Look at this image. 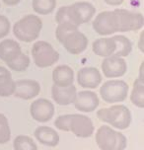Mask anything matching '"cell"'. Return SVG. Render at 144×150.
Segmentation results:
<instances>
[{
  "label": "cell",
  "mask_w": 144,
  "mask_h": 150,
  "mask_svg": "<svg viewBox=\"0 0 144 150\" xmlns=\"http://www.w3.org/2000/svg\"><path fill=\"white\" fill-rule=\"evenodd\" d=\"M55 37L71 54L82 53L87 49L89 42L87 37L81 33L77 27L68 24H58L55 30Z\"/></svg>",
  "instance_id": "6da1fadb"
},
{
  "label": "cell",
  "mask_w": 144,
  "mask_h": 150,
  "mask_svg": "<svg viewBox=\"0 0 144 150\" xmlns=\"http://www.w3.org/2000/svg\"><path fill=\"white\" fill-rule=\"evenodd\" d=\"M42 29V21L37 15H26L13 26L15 38L23 42H32L40 37Z\"/></svg>",
  "instance_id": "7a4b0ae2"
},
{
  "label": "cell",
  "mask_w": 144,
  "mask_h": 150,
  "mask_svg": "<svg viewBox=\"0 0 144 150\" xmlns=\"http://www.w3.org/2000/svg\"><path fill=\"white\" fill-rule=\"evenodd\" d=\"M97 117L101 122L118 129H125L131 124V112L124 105H114L101 109L97 112Z\"/></svg>",
  "instance_id": "3957f363"
},
{
  "label": "cell",
  "mask_w": 144,
  "mask_h": 150,
  "mask_svg": "<svg viewBox=\"0 0 144 150\" xmlns=\"http://www.w3.org/2000/svg\"><path fill=\"white\" fill-rule=\"evenodd\" d=\"M95 140L98 147L102 150H124L127 145L125 135L109 125L99 127L95 134Z\"/></svg>",
  "instance_id": "277c9868"
},
{
  "label": "cell",
  "mask_w": 144,
  "mask_h": 150,
  "mask_svg": "<svg viewBox=\"0 0 144 150\" xmlns=\"http://www.w3.org/2000/svg\"><path fill=\"white\" fill-rule=\"evenodd\" d=\"M32 57L38 67L47 68L52 66L59 60V53L49 42L38 41L32 47Z\"/></svg>",
  "instance_id": "5b68a950"
},
{
  "label": "cell",
  "mask_w": 144,
  "mask_h": 150,
  "mask_svg": "<svg viewBox=\"0 0 144 150\" xmlns=\"http://www.w3.org/2000/svg\"><path fill=\"white\" fill-rule=\"evenodd\" d=\"M128 85L124 80H109L100 88V95L106 103H121L128 95Z\"/></svg>",
  "instance_id": "8992f818"
},
{
  "label": "cell",
  "mask_w": 144,
  "mask_h": 150,
  "mask_svg": "<svg viewBox=\"0 0 144 150\" xmlns=\"http://www.w3.org/2000/svg\"><path fill=\"white\" fill-rule=\"evenodd\" d=\"M118 17V30L119 32L138 31L143 28L144 18L140 13H135L125 9L114 10Z\"/></svg>",
  "instance_id": "52a82bcc"
},
{
  "label": "cell",
  "mask_w": 144,
  "mask_h": 150,
  "mask_svg": "<svg viewBox=\"0 0 144 150\" xmlns=\"http://www.w3.org/2000/svg\"><path fill=\"white\" fill-rule=\"evenodd\" d=\"M92 26L96 33L101 36H109L119 32L118 17L114 10L99 13L94 19Z\"/></svg>",
  "instance_id": "ba28073f"
},
{
  "label": "cell",
  "mask_w": 144,
  "mask_h": 150,
  "mask_svg": "<svg viewBox=\"0 0 144 150\" xmlns=\"http://www.w3.org/2000/svg\"><path fill=\"white\" fill-rule=\"evenodd\" d=\"M55 109L52 101L44 98L35 100L30 106V114L32 117L38 122H47L54 116Z\"/></svg>",
  "instance_id": "9c48e42d"
},
{
  "label": "cell",
  "mask_w": 144,
  "mask_h": 150,
  "mask_svg": "<svg viewBox=\"0 0 144 150\" xmlns=\"http://www.w3.org/2000/svg\"><path fill=\"white\" fill-rule=\"evenodd\" d=\"M69 128V131L80 138H88L94 133V125L92 120L89 117L80 114L70 115Z\"/></svg>",
  "instance_id": "30bf717a"
},
{
  "label": "cell",
  "mask_w": 144,
  "mask_h": 150,
  "mask_svg": "<svg viewBox=\"0 0 144 150\" xmlns=\"http://www.w3.org/2000/svg\"><path fill=\"white\" fill-rule=\"evenodd\" d=\"M127 64L124 57L112 54L102 62V72L107 78H119L126 73Z\"/></svg>",
  "instance_id": "8fae6325"
},
{
  "label": "cell",
  "mask_w": 144,
  "mask_h": 150,
  "mask_svg": "<svg viewBox=\"0 0 144 150\" xmlns=\"http://www.w3.org/2000/svg\"><path fill=\"white\" fill-rule=\"evenodd\" d=\"M41 92V85L36 80L22 79L15 81L13 96L22 100H31L36 98Z\"/></svg>",
  "instance_id": "7c38bea8"
},
{
  "label": "cell",
  "mask_w": 144,
  "mask_h": 150,
  "mask_svg": "<svg viewBox=\"0 0 144 150\" xmlns=\"http://www.w3.org/2000/svg\"><path fill=\"white\" fill-rule=\"evenodd\" d=\"M77 82L85 89H95L102 83V74L96 67H83L77 73Z\"/></svg>",
  "instance_id": "4fadbf2b"
},
{
  "label": "cell",
  "mask_w": 144,
  "mask_h": 150,
  "mask_svg": "<svg viewBox=\"0 0 144 150\" xmlns=\"http://www.w3.org/2000/svg\"><path fill=\"white\" fill-rule=\"evenodd\" d=\"M100 100L98 95L92 91L77 92L73 104L77 111L82 112H91L98 108Z\"/></svg>",
  "instance_id": "5bb4252c"
},
{
  "label": "cell",
  "mask_w": 144,
  "mask_h": 150,
  "mask_svg": "<svg viewBox=\"0 0 144 150\" xmlns=\"http://www.w3.org/2000/svg\"><path fill=\"white\" fill-rule=\"evenodd\" d=\"M77 94V89L73 84L66 87H60L57 85H52V98L54 103L60 106H68L73 104Z\"/></svg>",
  "instance_id": "9a60e30c"
},
{
  "label": "cell",
  "mask_w": 144,
  "mask_h": 150,
  "mask_svg": "<svg viewBox=\"0 0 144 150\" xmlns=\"http://www.w3.org/2000/svg\"><path fill=\"white\" fill-rule=\"evenodd\" d=\"M34 135L37 140L42 145L49 147H55L58 145L60 140L59 134L52 127L41 125L35 129Z\"/></svg>",
  "instance_id": "2e32d148"
},
{
  "label": "cell",
  "mask_w": 144,
  "mask_h": 150,
  "mask_svg": "<svg viewBox=\"0 0 144 150\" xmlns=\"http://www.w3.org/2000/svg\"><path fill=\"white\" fill-rule=\"evenodd\" d=\"M71 9L80 25L90 22L96 13L94 5L86 1H79L72 4Z\"/></svg>",
  "instance_id": "e0dca14e"
},
{
  "label": "cell",
  "mask_w": 144,
  "mask_h": 150,
  "mask_svg": "<svg viewBox=\"0 0 144 150\" xmlns=\"http://www.w3.org/2000/svg\"><path fill=\"white\" fill-rule=\"evenodd\" d=\"M53 84L60 87L72 85L74 82V71L68 65H58L52 71Z\"/></svg>",
  "instance_id": "ac0fdd59"
},
{
  "label": "cell",
  "mask_w": 144,
  "mask_h": 150,
  "mask_svg": "<svg viewBox=\"0 0 144 150\" xmlns=\"http://www.w3.org/2000/svg\"><path fill=\"white\" fill-rule=\"evenodd\" d=\"M22 52V47L18 42L12 39L2 40L0 42V59L8 63Z\"/></svg>",
  "instance_id": "d6986e66"
},
{
  "label": "cell",
  "mask_w": 144,
  "mask_h": 150,
  "mask_svg": "<svg viewBox=\"0 0 144 150\" xmlns=\"http://www.w3.org/2000/svg\"><path fill=\"white\" fill-rule=\"evenodd\" d=\"M92 50L101 57H108L114 54L116 50V42L114 38H101L92 44Z\"/></svg>",
  "instance_id": "ffe728a7"
},
{
  "label": "cell",
  "mask_w": 144,
  "mask_h": 150,
  "mask_svg": "<svg viewBox=\"0 0 144 150\" xmlns=\"http://www.w3.org/2000/svg\"><path fill=\"white\" fill-rule=\"evenodd\" d=\"M15 89V81L11 72L4 66H0V97H10Z\"/></svg>",
  "instance_id": "44dd1931"
},
{
  "label": "cell",
  "mask_w": 144,
  "mask_h": 150,
  "mask_svg": "<svg viewBox=\"0 0 144 150\" xmlns=\"http://www.w3.org/2000/svg\"><path fill=\"white\" fill-rule=\"evenodd\" d=\"M113 38L116 42V50L114 52V55L121 56V57H126L127 55H129L132 50V42L128 38L122 35H118Z\"/></svg>",
  "instance_id": "7402d4cb"
},
{
  "label": "cell",
  "mask_w": 144,
  "mask_h": 150,
  "mask_svg": "<svg viewBox=\"0 0 144 150\" xmlns=\"http://www.w3.org/2000/svg\"><path fill=\"white\" fill-rule=\"evenodd\" d=\"M55 21L57 24H68L79 28L80 24L77 21L74 13L72 11L71 6H63L58 9L55 15Z\"/></svg>",
  "instance_id": "603a6c76"
},
{
  "label": "cell",
  "mask_w": 144,
  "mask_h": 150,
  "mask_svg": "<svg viewBox=\"0 0 144 150\" xmlns=\"http://www.w3.org/2000/svg\"><path fill=\"white\" fill-rule=\"evenodd\" d=\"M130 101L137 108H144V81L136 78L133 82V89L130 95Z\"/></svg>",
  "instance_id": "cb8c5ba5"
},
{
  "label": "cell",
  "mask_w": 144,
  "mask_h": 150,
  "mask_svg": "<svg viewBox=\"0 0 144 150\" xmlns=\"http://www.w3.org/2000/svg\"><path fill=\"white\" fill-rule=\"evenodd\" d=\"M33 10L39 15H49L54 11L56 0H33Z\"/></svg>",
  "instance_id": "d4e9b609"
},
{
  "label": "cell",
  "mask_w": 144,
  "mask_h": 150,
  "mask_svg": "<svg viewBox=\"0 0 144 150\" xmlns=\"http://www.w3.org/2000/svg\"><path fill=\"white\" fill-rule=\"evenodd\" d=\"M31 60L29 55H27L26 53H24L23 52L20 53L19 55H17L14 59H12L11 61H9L7 64V66L9 67L11 70L15 72H23L28 69V67L30 66Z\"/></svg>",
  "instance_id": "484cf974"
},
{
  "label": "cell",
  "mask_w": 144,
  "mask_h": 150,
  "mask_svg": "<svg viewBox=\"0 0 144 150\" xmlns=\"http://www.w3.org/2000/svg\"><path fill=\"white\" fill-rule=\"evenodd\" d=\"M13 147L16 150H37L38 145L34 139L28 135H18L13 141Z\"/></svg>",
  "instance_id": "4316f807"
},
{
  "label": "cell",
  "mask_w": 144,
  "mask_h": 150,
  "mask_svg": "<svg viewBox=\"0 0 144 150\" xmlns=\"http://www.w3.org/2000/svg\"><path fill=\"white\" fill-rule=\"evenodd\" d=\"M11 139V129L6 116L0 114V144L9 142Z\"/></svg>",
  "instance_id": "83f0119b"
},
{
  "label": "cell",
  "mask_w": 144,
  "mask_h": 150,
  "mask_svg": "<svg viewBox=\"0 0 144 150\" xmlns=\"http://www.w3.org/2000/svg\"><path fill=\"white\" fill-rule=\"evenodd\" d=\"M69 125H70V115H62L56 117L54 120V127L59 130L62 131H69Z\"/></svg>",
  "instance_id": "f1b7e54d"
},
{
  "label": "cell",
  "mask_w": 144,
  "mask_h": 150,
  "mask_svg": "<svg viewBox=\"0 0 144 150\" xmlns=\"http://www.w3.org/2000/svg\"><path fill=\"white\" fill-rule=\"evenodd\" d=\"M11 29V23L9 19L4 15H0V40L7 37V35L10 33Z\"/></svg>",
  "instance_id": "f546056e"
},
{
  "label": "cell",
  "mask_w": 144,
  "mask_h": 150,
  "mask_svg": "<svg viewBox=\"0 0 144 150\" xmlns=\"http://www.w3.org/2000/svg\"><path fill=\"white\" fill-rule=\"evenodd\" d=\"M104 2L110 6H119L124 3V0H104Z\"/></svg>",
  "instance_id": "4dcf8cb0"
},
{
  "label": "cell",
  "mask_w": 144,
  "mask_h": 150,
  "mask_svg": "<svg viewBox=\"0 0 144 150\" xmlns=\"http://www.w3.org/2000/svg\"><path fill=\"white\" fill-rule=\"evenodd\" d=\"M2 2L7 6H15L20 3L21 0H2Z\"/></svg>",
  "instance_id": "1f68e13d"
},
{
  "label": "cell",
  "mask_w": 144,
  "mask_h": 150,
  "mask_svg": "<svg viewBox=\"0 0 144 150\" xmlns=\"http://www.w3.org/2000/svg\"><path fill=\"white\" fill-rule=\"evenodd\" d=\"M143 36H144V33L142 32L139 37V42H138V49L141 52H144V50H143Z\"/></svg>",
  "instance_id": "d6a6232c"
},
{
  "label": "cell",
  "mask_w": 144,
  "mask_h": 150,
  "mask_svg": "<svg viewBox=\"0 0 144 150\" xmlns=\"http://www.w3.org/2000/svg\"><path fill=\"white\" fill-rule=\"evenodd\" d=\"M137 78H139L140 80L144 81V79H143V61H142V63H141V65H140V68H139V76H138Z\"/></svg>",
  "instance_id": "836d02e7"
}]
</instances>
